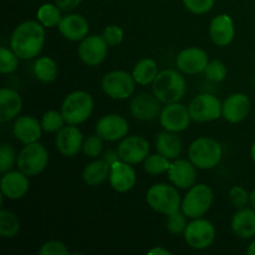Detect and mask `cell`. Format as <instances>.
I'll return each instance as SVG.
<instances>
[{
	"instance_id": "60d3db41",
	"label": "cell",
	"mask_w": 255,
	"mask_h": 255,
	"mask_svg": "<svg viewBox=\"0 0 255 255\" xmlns=\"http://www.w3.org/2000/svg\"><path fill=\"white\" fill-rule=\"evenodd\" d=\"M183 4L193 14H206L213 7L214 0H183Z\"/></svg>"
},
{
	"instance_id": "cb8c5ba5",
	"label": "cell",
	"mask_w": 255,
	"mask_h": 255,
	"mask_svg": "<svg viewBox=\"0 0 255 255\" xmlns=\"http://www.w3.org/2000/svg\"><path fill=\"white\" fill-rule=\"evenodd\" d=\"M41 124L31 116L17 117L12 126V133H14L15 138L25 144L39 141V138L41 137Z\"/></svg>"
},
{
	"instance_id": "6da1fadb",
	"label": "cell",
	"mask_w": 255,
	"mask_h": 255,
	"mask_svg": "<svg viewBox=\"0 0 255 255\" xmlns=\"http://www.w3.org/2000/svg\"><path fill=\"white\" fill-rule=\"evenodd\" d=\"M45 42L44 25L41 22L29 20L15 27L10 39V49L19 59H32L42 50Z\"/></svg>"
},
{
	"instance_id": "3957f363",
	"label": "cell",
	"mask_w": 255,
	"mask_h": 255,
	"mask_svg": "<svg viewBox=\"0 0 255 255\" xmlns=\"http://www.w3.org/2000/svg\"><path fill=\"white\" fill-rule=\"evenodd\" d=\"M222 147L216 139L209 137H199L194 139L188 149L189 161L199 169L214 168L221 162Z\"/></svg>"
},
{
	"instance_id": "d6986e66",
	"label": "cell",
	"mask_w": 255,
	"mask_h": 255,
	"mask_svg": "<svg viewBox=\"0 0 255 255\" xmlns=\"http://www.w3.org/2000/svg\"><path fill=\"white\" fill-rule=\"evenodd\" d=\"M110 184L112 188L120 193L131 191L136 184V172L129 163L117 161L111 164L110 172Z\"/></svg>"
},
{
	"instance_id": "1f68e13d",
	"label": "cell",
	"mask_w": 255,
	"mask_h": 255,
	"mask_svg": "<svg viewBox=\"0 0 255 255\" xmlns=\"http://www.w3.org/2000/svg\"><path fill=\"white\" fill-rule=\"evenodd\" d=\"M61 9L57 5L44 4L37 10V20L45 27L57 26L61 21Z\"/></svg>"
},
{
	"instance_id": "83f0119b",
	"label": "cell",
	"mask_w": 255,
	"mask_h": 255,
	"mask_svg": "<svg viewBox=\"0 0 255 255\" xmlns=\"http://www.w3.org/2000/svg\"><path fill=\"white\" fill-rule=\"evenodd\" d=\"M110 172H111V166L105 159H97L85 167L82 178L89 186H99L109 178Z\"/></svg>"
},
{
	"instance_id": "ee69618b",
	"label": "cell",
	"mask_w": 255,
	"mask_h": 255,
	"mask_svg": "<svg viewBox=\"0 0 255 255\" xmlns=\"http://www.w3.org/2000/svg\"><path fill=\"white\" fill-rule=\"evenodd\" d=\"M57 6L61 9V11H70L79 6L82 0H55Z\"/></svg>"
},
{
	"instance_id": "8992f818",
	"label": "cell",
	"mask_w": 255,
	"mask_h": 255,
	"mask_svg": "<svg viewBox=\"0 0 255 255\" xmlns=\"http://www.w3.org/2000/svg\"><path fill=\"white\" fill-rule=\"evenodd\" d=\"M47 162H49V154H47L46 148L39 142L25 144L20 153L17 154L16 159L19 169L27 177L41 173L46 168Z\"/></svg>"
},
{
	"instance_id": "d6a6232c",
	"label": "cell",
	"mask_w": 255,
	"mask_h": 255,
	"mask_svg": "<svg viewBox=\"0 0 255 255\" xmlns=\"http://www.w3.org/2000/svg\"><path fill=\"white\" fill-rule=\"evenodd\" d=\"M169 166H171V163H169L168 158L162 156L161 153L148 154L147 158L143 161L144 171L149 174H153V176L168 172Z\"/></svg>"
},
{
	"instance_id": "ba28073f",
	"label": "cell",
	"mask_w": 255,
	"mask_h": 255,
	"mask_svg": "<svg viewBox=\"0 0 255 255\" xmlns=\"http://www.w3.org/2000/svg\"><path fill=\"white\" fill-rule=\"evenodd\" d=\"M134 79L122 70L110 71L102 77L101 86L105 94L115 100H125L132 96L134 91Z\"/></svg>"
},
{
	"instance_id": "7bdbcfd3",
	"label": "cell",
	"mask_w": 255,
	"mask_h": 255,
	"mask_svg": "<svg viewBox=\"0 0 255 255\" xmlns=\"http://www.w3.org/2000/svg\"><path fill=\"white\" fill-rule=\"evenodd\" d=\"M69 253L66 246L57 241L46 242L39 251L40 255H67Z\"/></svg>"
},
{
	"instance_id": "ac0fdd59",
	"label": "cell",
	"mask_w": 255,
	"mask_h": 255,
	"mask_svg": "<svg viewBox=\"0 0 255 255\" xmlns=\"http://www.w3.org/2000/svg\"><path fill=\"white\" fill-rule=\"evenodd\" d=\"M167 173H168L169 181L179 189H189L196 183V166L191 161L177 159L173 163H171Z\"/></svg>"
},
{
	"instance_id": "c3c4849f",
	"label": "cell",
	"mask_w": 255,
	"mask_h": 255,
	"mask_svg": "<svg viewBox=\"0 0 255 255\" xmlns=\"http://www.w3.org/2000/svg\"><path fill=\"white\" fill-rule=\"evenodd\" d=\"M251 204H252V207L255 209V189L251 193Z\"/></svg>"
},
{
	"instance_id": "277c9868",
	"label": "cell",
	"mask_w": 255,
	"mask_h": 255,
	"mask_svg": "<svg viewBox=\"0 0 255 255\" xmlns=\"http://www.w3.org/2000/svg\"><path fill=\"white\" fill-rule=\"evenodd\" d=\"M94 110V100L86 91H75L67 95L61 106V114L69 125H80L86 121Z\"/></svg>"
},
{
	"instance_id": "d590c367",
	"label": "cell",
	"mask_w": 255,
	"mask_h": 255,
	"mask_svg": "<svg viewBox=\"0 0 255 255\" xmlns=\"http://www.w3.org/2000/svg\"><path fill=\"white\" fill-rule=\"evenodd\" d=\"M186 217L187 216L183 213V212L181 213L179 211L169 214L168 218H167V223H166L167 229H168L172 234H174V236H178V234L184 233L187 226H188V224H187Z\"/></svg>"
},
{
	"instance_id": "f35d334b",
	"label": "cell",
	"mask_w": 255,
	"mask_h": 255,
	"mask_svg": "<svg viewBox=\"0 0 255 255\" xmlns=\"http://www.w3.org/2000/svg\"><path fill=\"white\" fill-rule=\"evenodd\" d=\"M229 198H231L232 204L236 208L242 209L246 208L247 204L251 202V194L241 186H234L233 188L229 191Z\"/></svg>"
},
{
	"instance_id": "9c48e42d",
	"label": "cell",
	"mask_w": 255,
	"mask_h": 255,
	"mask_svg": "<svg viewBox=\"0 0 255 255\" xmlns=\"http://www.w3.org/2000/svg\"><path fill=\"white\" fill-rule=\"evenodd\" d=\"M222 102L218 97L209 94H202L194 97L189 104V115L196 122H209L222 116Z\"/></svg>"
},
{
	"instance_id": "7a4b0ae2",
	"label": "cell",
	"mask_w": 255,
	"mask_h": 255,
	"mask_svg": "<svg viewBox=\"0 0 255 255\" xmlns=\"http://www.w3.org/2000/svg\"><path fill=\"white\" fill-rule=\"evenodd\" d=\"M187 90L186 80L178 71L172 69L162 70L152 82L153 95L163 104L178 102Z\"/></svg>"
},
{
	"instance_id": "e575fe53",
	"label": "cell",
	"mask_w": 255,
	"mask_h": 255,
	"mask_svg": "<svg viewBox=\"0 0 255 255\" xmlns=\"http://www.w3.org/2000/svg\"><path fill=\"white\" fill-rule=\"evenodd\" d=\"M19 65V56L11 49L1 47L0 49V72L11 74Z\"/></svg>"
},
{
	"instance_id": "7dc6e473",
	"label": "cell",
	"mask_w": 255,
	"mask_h": 255,
	"mask_svg": "<svg viewBox=\"0 0 255 255\" xmlns=\"http://www.w3.org/2000/svg\"><path fill=\"white\" fill-rule=\"evenodd\" d=\"M247 253L248 255H255V241H253L251 243V246H249L248 251H247Z\"/></svg>"
},
{
	"instance_id": "52a82bcc",
	"label": "cell",
	"mask_w": 255,
	"mask_h": 255,
	"mask_svg": "<svg viewBox=\"0 0 255 255\" xmlns=\"http://www.w3.org/2000/svg\"><path fill=\"white\" fill-rule=\"evenodd\" d=\"M213 202V192L207 184H196L189 188L182 201V212L188 218L196 219L208 212Z\"/></svg>"
},
{
	"instance_id": "e0dca14e",
	"label": "cell",
	"mask_w": 255,
	"mask_h": 255,
	"mask_svg": "<svg viewBox=\"0 0 255 255\" xmlns=\"http://www.w3.org/2000/svg\"><path fill=\"white\" fill-rule=\"evenodd\" d=\"M159 100L154 95L142 92L134 96L129 102V110H131L132 116L142 121H148V120L156 119L161 114V106H159Z\"/></svg>"
},
{
	"instance_id": "f6af8a7d",
	"label": "cell",
	"mask_w": 255,
	"mask_h": 255,
	"mask_svg": "<svg viewBox=\"0 0 255 255\" xmlns=\"http://www.w3.org/2000/svg\"><path fill=\"white\" fill-rule=\"evenodd\" d=\"M104 159L110 164V166H111V164L115 163V162L120 161V156H119V153H116V152L107 151L106 154H105Z\"/></svg>"
},
{
	"instance_id": "f546056e",
	"label": "cell",
	"mask_w": 255,
	"mask_h": 255,
	"mask_svg": "<svg viewBox=\"0 0 255 255\" xmlns=\"http://www.w3.org/2000/svg\"><path fill=\"white\" fill-rule=\"evenodd\" d=\"M34 74L37 80L41 82L49 84L56 80L57 77V65L50 57L44 56L36 60L34 65Z\"/></svg>"
},
{
	"instance_id": "7c38bea8",
	"label": "cell",
	"mask_w": 255,
	"mask_h": 255,
	"mask_svg": "<svg viewBox=\"0 0 255 255\" xmlns=\"http://www.w3.org/2000/svg\"><path fill=\"white\" fill-rule=\"evenodd\" d=\"M120 159L129 164L143 162L149 154V143L144 137L129 136L122 139L117 147Z\"/></svg>"
},
{
	"instance_id": "30bf717a",
	"label": "cell",
	"mask_w": 255,
	"mask_h": 255,
	"mask_svg": "<svg viewBox=\"0 0 255 255\" xmlns=\"http://www.w3.org/2000/svg\"><path fill=\"white\" fill-rule=\"evenodd\" d=\"M186 243L193 249H206L213 244L216 238V229L207 219L196 218L187 226L184 231Z\"/></svg>"
},
{
	"instance_id": "9a60e30c",
	"label": "cell",
	"mask_w": 255,
	"mask_h": 255,
	"mask_svg": "<svg viewBox=\"0 0 255 255\" xmlns=\"http://www.w3.org/2000/svg\"><path fill=\"white\" fill-rule=\"evenodd\" d=\"M208 62V55L199 47H188L182 50L176 60L179 71L188 75H196L204 71Z\"/></svg>"
},
{
	"instance_id": "7402d4cb",
	"label": "cell",
	"mask_w": 255,
	"mask_h": 255,
	"mask_svg": "<svg viewBox=\"0 0 255 255\" xmlns=\"http://www.w3.org/2000/svg\"><path fill=\"white\" fill-rule=\"evenodd\" d=\"M59 31L65 39L70 41H81L89 34V22L82 15L69 14L62 16L61 21L57 25Z\"/></svg>"
},
{
	"instance_id": "ab89813d",
	"label": "cell",
	"mask_w": 255,
	"mask_h": 255,
	"mask_svg": "<svg viewBox=\"0 0 255 255\" xmlns=\"http://www.w3.org/2000/svg\"><path fill=\"white\" fill-rule=\"evenodd\" d=\"M102 147H104V143H102V138L99 136V134H95V136H90L86 141L82 144V151L86 154L87 157H91V158H95V157L100 156L102 151Z\"/></svg>"
},
{
	"instance_id": "4dcf8cb0",
	"label": "cell",
	"mask_w": 255,
	"mask_h": 255,
	"mask_svg": "<svg viewBox=\"0 0 255 255\" xmlns=\"http://www.w3.org/2000/svg\"><path fill=\"white\" fill-rule=\"evenodd\" d=\"M20 231V221L12 212L0 211V236L2 238H14Z\"/></svg>"
},
{
	"instance_id": "8d00e7d4",
	"label": "cell",
	"mask_w": 255,
	"mask_h": 255,
	"mask_svg": "<svg viewBox=\"0 0 255 255\" xmlns=\"http://www.w3.org/2000/svg\"><path fill=\"white\" fill-rule=\"evenodd\" d=\"M16 159L17 156L12 146H10L9 143H2L0 148V172L6 173L7 171H10Z\"/></svg>"
},
{
	"instance_id": "8fae6325",
	"label": "cell",
	"mask_w": 255,
	"mask_h": 255,
	"mask_svg": "<svg viewBox=\"0 0 255 255\" xmlns=\"http://www.w3.org/2000/svg\"><path fill=\"white\" fill-rule=\"evenodd\" d=\"M191 120L188 107L178 102L167 104V106H164L159 114V122L162 127L167 131L176 132V133L184 131L189 126Z\"/></svg>"
},
{
	"instance_id": "5bb4252c",
	"label": "cell",
	"mask_w": 255,
	"mask_h": 255,
	"mask_svg": "<svg viewBox=\"0 0 255 255\" xmlns=\"http://www.w3.org/2000/svg\"><path fill=\"white\" fill-rule=\"evenodd\" d=\"M128 133V122L120 115H106L96 124V134L105 141H120Z\"/></svg>"
},
{
	"instance_id": "bcb514c9",
	"label": "cell",
	"mask_w": 255,
	"mask_h": 255,
	"mask_svg": "<svg viewBox=\"0 0 255 255\" xmlns=\"http://www.w3.org/2000/svg\"><path fill=\"white\" fill-rule=\"evenodd\" d=\"M148 254L151 255H171V252L167 251V249L161 248V247H156L152 251L148 252Z\"/></svg>"
},
{
	"instance_id": "ffe728a7",
	"label": "cell",
	"mask_w": 255,
	"mask_h": 255,
	"mask_svg": "<svg viewBox=\"0 0 255 255\" xmlns=\"http://www.w3.org/2000/svg\"><path fill=\"white\" fill-rule=\"evenodd\" d=\"M251 112V100L244 94H233L224 101L222 116L232 124L243 121Z\"/></svg>"
},
{
	"instance_id": "74e56055",
	"label": "cell",
	"mask_w": 255,
	"mask_h": 255,
	"mask_svg": "<svg viewBox=\"0 0 255 255\" xmlns=\"http://www.w3.org/2000/svg\"><path fill=\"white\" fill-rule=\"evenodd\" d=\"M204 72H206V76L209 80L214 82H221L227 77L228 70H227L226 65L223 62L219 61V60H213V61L208 62Z\"/></svg>"
},
{
	"instance_id": "836d02e7",
	"label": "cell",
	"mask_w": 255,
	"mask_h": 255,
	"mask_svg": "<svg viewBox=\"0 0 255 255\" xmlns=\"http://www.w3.org/2000/svg\"><path fill=\"white\" fill-rule=\"evenodd\" d=\"M64 122L65 120L61 112L51 110L44 114L41 119V126L45 132L51 133V132H59L64 127Z\"/></svg>"
},
{
	"instance_id": "484cf974",
	"label": "cell",
	"mask_w": 255,
	"mask_h": 255,
	"mask_svg": "<svg viewBox=\"0 0 255 255\" xmlns=\"http://www.w3.org/2000/svg\"><path fill=\"white\" fill-rule=\"evenodd\" d=\"M232 231L237 237L249 239L255 236V209L242 208L232 219Z\"/></svg>"
},
{
	"instance_id": "f1b7e54d",
	"label": "cell",
	"mask_w": 255,
	"mask_h": 255,
	"mask_svg": "<svg viewBox=\"0 0 255 255\" xmlns=\"http://www.w3.org/2000/svg\"><path fill=\"white\" fill-rule=\"evenodd\" d=\"M157 75H158V66H157L154 60L148 59V57L139 60L136 66L133 67V71H132L134 81L142 86L152 84Z\"/></svg>"
},
{
	"instance_id": "4fadbf2b",
	"label": "cell",
	"mask_w": 255,
	"mask_h": 255,
	"mask_svg": "<svg viewBox=\"0 0 255 255\" xmlns=\"http://www.w3.org/2000/svg\"><path fill=\"white\" fill-rule=\"evenodd\" d=\"M107 47L109 45L104 36L90 35L81 40L79 46V56L84 64L89 66H97L106 59Z\"/></svg>"
},
{
	"instance_id": "603a6c76",
	"label": "cell",
	"mask_w": 255,
	"mask_h": 255,
	"mask_svg": "<svg viewBox=\"0 0 255 255\" xmlns=\"http://www.w3.org/2000/svg\"><path fill=\"white\" fill-rule=\"evenodd\" d=\"M236 35L233 20L229 15L221 14L214 17L209 25V36L218 46H227L231 44Z\"/></svg>"
},
{
	"instance_id": "2e32d148",
	"label": "cell",
	"mask_w": 255,
	"mask_h": 255,
	"mask_svg": "<svg viewBox=\"0 0 255 255\" xmlns=\"http://www.w3.org/2000/svg\"><path fill=\"white\" fill-rule=\"evenodd\" d=\"M84 137L75 125L62 127L56 136V148L62 156L74 157L82 148Z\"/></svg>"
},
{
	"instance_id": "5b68a950",
	"label": "cell",
	"mask_w": 255,
	"mask_h": 255,
	"mask_svg": "<svg viewBox=\"0 0 255 255\" xmlns=\"http://www.w3.org/2000/svg\"><path fill=\"white\" fill-rule=\"evenodd\" d=\"M146 201L153 211L166 216L179 211V207H182L181 197L177 189L164 183L152 186L147 191Z\"/></svg>"
},
{
	"instance_id": "681fc988",
	"label": "cell",
	"mask_w": 255,
	"mask_h": 255,
	"mask_svg": "<svg viewBox=\"0 0 255 255\" xmlns=\"http://www.w3.org/2000/svg\"><path fill=\"white\" fill-rule=\"evenodd\" d=\"M252 158L255 162V141L253 142V146H252Z\"/></svg>"
},
{
	"instance_id": "4316f807",
	"label": "cell",
	"mask_w": 255,
	"mask_h": 255,
	"mask_svg": "<svg viewBox=\"0 0 255 255\" xmlns=\"http://www.w3.org/2000/svg\"><path fill=\"white\" fill-rule=\"evenodd\" d=\"M156 148L162 156L168 159H176L182 153V141L176 132L166 129L157 136Z\"/></svg>"
},
{
	"instance_id": "44dd1931",
	"label": "cell",
	"mask_w": 255,
	"mask_h": 255,
	"mask_svg": "<svg viewBox=\"0 0 255 255\" xmlns=\"http://www.w3.org/2000/svg\"><path fill=\"white\" fill-rule=\"evenodd\" d=\"M0 188L4 197L9 199H20L26 194L29 189V179L21 171H7L2 173Z\"/></svg>"
},
{
	"instance_id": "d4e9b609",
	"label": "cell",
	"mask_w": 255,
	"mask_h": 255,
	"mask_svg": "<svg viewBox=\"0 0 255 255\" xmlns=\"http://www.w3.org/2000/svg\"><path fill=\"white\" fill-rule=\"evenodd\" d=\"M22 109V100L16 91L11 89L0 90V121L7 122L15 119Z\"/></svg>"
},
{
	"instance_id": "b9f144b4",
	"label": "cell",
	"mask_w": 255,
	"mask_h": 255,
	"mask_svg": "<svg viewBox=\"0 0 255 255\" xmlns=\"http://www.w3.org/2000/svg\"><path fill=\"white\" fill-rule=\"evenodd\" d=\"M104 39L106 40L107 45L109 46H117L122 42L124 40V31L120 26L117 25H110L106 29L104 30V34H102Z\"/></svg>"
}]
</instances>
